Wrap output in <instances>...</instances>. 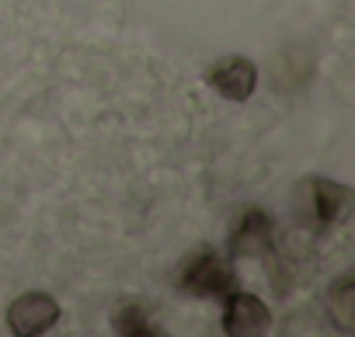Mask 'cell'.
Returning <instances> with one entry per match:
<instances>
[{
  "instance_id": "7a4b0ae2",
  "label": "cell",
  "mask_w": 355,
  "mask_h": 337,
  "mask_svg": "<svg viewBox=\"0 0 355 337\" xmlns=\"http://www.w3.org/2000/svg\"><path fill=\"white\" fill-rule=\"evenodd\" d=\"M56 320H60V302L53 295H46V292H25L21 299H15L8 306V323L21 337L46 334Z\"/></svg>"
},
{
  "instance_id": "8992f818",
  "label": "cell",
  "mask_w": 355,
  "mask_h": 337,
  "mask_svg": "<svg viewBox=\"0 0 355 337\" xmlns=\"http://www.w3.org/2000/svg\"><path fill=\"white\" fill-rule=\"evenodd\" d=\"M265 247H272V219L261 209H248L234 237V254H258Z\"/></svg>"
},
{
  "instance_id": "3957f363",
  "label": "cell",
  "mask_w": 355,
  "mask_h": 337,
  "mask_svg": "<svg viewBox=\"0 0 355 337\" xmlns=\"http://www.w3.org/2000/svg\"><path fill=\"white\" fill-rule=\"evenodd\" d=\"M209 84L227 98V101H248L258 87V66L244 56H223L209 70Z\"/></svg>"
},
{
  "instance_id": "5b68a950",
  "label": "cell",
  "mask_w": 355,
  "mask_h": 337,
  "mask_svg": "<svg viewBox=\"0 0 355 337\" xmlns=\"http://www.w3.org/2000/svg\"><path fill=\"white\" fill-rule=\"evenodd\" d=\"M306 192H310V212L320 223H338L345 216L348 202H352V192L348 188H341L334 181H320V178H313L306 185Z\"/></svg>"
},
{
  "instance_id": "ba28073f",
  "label": "cell",
  "mask_w": 355,
  "mask_h": 337,
  "mask_svg": "<svg viewBox=\"0 0 355 337\" xmlns=\"http://www.w3.org/2000/svg\"><path fill=\"white\" fill-rule=\"evenodd\" d=\"M143 320H146V313L139 306H125L115 316V330H122V334H153V327H146Z\"/></svg>"
},
{
  "instance_id": "6da1fadb",
  "label": "cell",
  "mask_w": 355,
  "mask_h": 337,
  "mask_svg": "<svg viewBox=\"0 0 355 337\" xmlns=\"http://www.w3.org/2000/svg\"><path fill=\"white\" fill-rule=\"evenodd\" d=\"M182 289L196 295H227L234 292V271L216 251H196L182 268Z\"/></svg>"
},
{
  "instance_id": "52a82bcc",
  "label": "cell",
  "mask_w": 355,
  "mask_h": 337,
  "mask_svg": "<svg viewBox=\"0 0 355 337\" xmlns=\"http://www.w3.org/2000/svg\"><path fill=\"white\" fill-rule=\"evenodd\" d=\"M352 302H355V282L352 278H338L334 282V289H331V299H327V306H331V313H334V320L348 330L352 327V320H355V309H352Z\"/></svg>"
},
{
  "instance_id": "277c9868",
  "label": "cell",
  "mask_w": 355,
  "mask_h": 337,
  "mask_svg": "<svg viewBox=\"0 0 355 337\" xmlns=\"http://www.w3.org/2000/svg\"><path fill=\"white\" fill-rule=\"evenodd\" d=\"M230 295V292H227ZM272 323V313L268 306L258 299V295H248V292H234L227 299V309H223V330L230 337H251V334H261L265 327Z\"/></svg>"
}]
</instances>
